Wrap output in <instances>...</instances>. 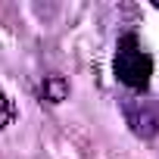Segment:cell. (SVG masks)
Segmentation results:
<instances>
[{
    "label": "cell",
    "instance_id": "cell-1",
    "mask_svg": "<svg viewBox=\"0 0 159 159\" xmlns=\"http://www.w3.org/2000/svg\"><path fill=\"white\" fill-rule=\"evenodd\" d=\"M112 69H116V78H119L122 84H128V88L137 91V88H147V81H150L153 59H150V53L140 47V41L134 34H125L119 41V47H116Z\"/></svg>",
    "mask_w": 159,
    "mask_h": 159
},
{
    "label": "cell",
    "instance_id": "cell-2",
    "mask_svg": "<svg viewBox=\"0 0 159 159\" xmlns=\"http://www.w3.org/2000/svg\"><path fill=\"white\" fill-rule=\"evenodd\" d=\"M125 112H128V125H131V131L137 137H153L159 131V116L147 103H131Z\"/></svg>",
    "mask_w": 159,
    "mask_h": 159
},
{
    "label": "cell",
    "instance_id": "cell-3",
    "mask_svg": "<svg viewBox=\"0 0 159 159\" xmlns=\"http://www.w3.org/2000/svg\"><path fill=\"white\" fill-rule=\"evenodd\" d=\"M41 94H44V100L59 103V100H66V94H69V81H66V78H59V75H50V78H44Z\"/></svg>",
    "mask_w": 159,
    "mask_h": 159
},
{
    "label": "cell",
    "instance_id": "cell-4",
    "mask_svg": "<svg viewBox=\"0 0 159 159\" xmlns=\"http://www.w3.org/2000/svg\"><path fill=\"white\" fill-rule=\"evenodd\" d=\"M13 116H16V109H13L10 97H7V94H0V128H7V125L13 122Z\"/></svg>",
    "mask_w": 159,
    "mask_h": 159
},
{
    "label": "cell",
    "instance_id": "cell-5",
    "mask_svg": "<svg viewBox=\"0 0 159 159\" xmlns=\"http://www.w3.org/2000/svg\"><path fill=\"white\" fill-rule=\"evenodd\" d=\"M156 10H159V0H156Z\"/></svg>",
    "mask_w": 159,
    "mask_h": 159
}]
</instances>
